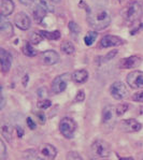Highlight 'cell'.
Returning a JSON list of instances; mask_svg holds the SVG:
<instances>
[{"label":"cell","instance_id":"cell-43","mask_svg":"<svg viewBox=\"0 0 143 160\" xmlns=\"http://www.w3.org/2000/svg\"><path fill=\"white\" fill-rule=\"evenodd\" d=\"M49 1L53 2V3H59V2H60L61 0H49Z\"/></svg>","mask_w":143,"mask_h":160},{"label":"cell","instance_id":"cell-44","mask_svg":"<svg viewBox=\"0 0 143 160\" xmlns=\"http://www.w3.org/2000/svg\"><path fill=\"white\" fill-rule=\"evenodd\" d=\"M118 1H122V0H118Z\"/></svg>","mask_w":143,"mask_h":160},{"label":"cell","instance_id":"cell-42","mask_svg":"<svg viewBox=\"0 0 143 160\" xmlns=\"http://www.w3.org/2000/svg\"><path fill=\"white\" fill-rule=\"evenodd\" d=\"M27 82H28V75H25L24 76V80H23V84L24 86L27 85Z\"/></svg>","mask_w":143,"mask_h":160},{"label":"cell","instance_id":"cell-40","mask_svg":"<svg viewBox=\"0 0 143 160\" xmlns=\"http://www.w3.org/2000/svg\"><path fill=\"white\" fill-rule=\"evenodd\" d=\"M16 131L18 132V134H17V137H18V138H22V137H23V134H24V130L22 129L21 127H17V128H16Z\"/></svg>","mask_w":143,"mask_h":160},{"label":"cell","instance_id":"cell-22","mask_svg":"<svg viewBox=\"0 0 143 160\" xmlns=\"http://www.w3.org/2000/svg\"><path fill=\"white\" fill-rule=\"evenodd\" d=\"M1 134L2 137L4 138L8 141H11L12 140V127L10 124H2L1 125Z\"/></svg>","mask_w":143,"mask_h":160},{"label":"cell","instance_id":"cell-20","mask_svg":"<svg viewBox=\"0 0 143 160\" xmlns=\"http://www.w3.org/2000/svg\"><path fill=\"white\" fill-rule=\"evenodd\" d=\"M60 50L64 54H66V55H72L75 52L74 45L71 42H69V41H65L64 43H61Z\"/></svg>","mask_w":143,"mask_h":160},{"label":"cell","instance_id":"cell-17","mask_svg":"<svg viewBox=\"0 0 143 160\" xmlns=\"http://www.w3.org/2000/svg\"><path fill=\"white\" fill-rule=\"evenodd\" d=\"M4 17H6V16L1 15V21H0V31H1V33L3 34L4 37L10 38V37L13 36L14 29H13L12 24L10 23L9 21H6V19H4Z\"/></svg>","mask_w":143,"mask_h":160},{"label":"cell","instance_id":"cell-10","mask_svg":"<svg viewBox=\"0 0 143 160\" xmlns=\"http://www.w3.org/2000/svg\"><path fill=\"white\" fill-rule=\"evenodd\" d=\"M124 41L117 36H112V34H107L103 38H101L99 46L101 48H113V46H118L120 44H123Z\"/></svg>","mask_w":143,"mask_h":160},{"label":"cell","instance_id":"cell-35","mask_svg":"<svg viewBox=\"0 0 143 160\" xmlns=\"http://www.w3.org/2000/svg\"><path fill=\"white\" fill-rule=\"evenodd\" d=\"M38 96L39 98H44L45 96H48V92H46L45 87H41L38 89Z\"/></svg>","mask_w":143,"mask_h":160},{"label":"cell","instance_id":"cell-38","mask_svg":"<svg viewBox=\"0 0 143 160\" xmlns=\"http://www.w3.org/2000/svg\"><path fill=\"white\" fill-rule=\"evenodd\" d=\"M4 104H6V99H4V92H3V89H1V105H0V109H3L4 108Z\"/></svg>","mask_w":143,"mask_h":160},{"label":"cell","instance_id":"cell-26","mask_svg":"<svg viewBox=\"0 0 143 160\" xmlns=\"http://www.w3.org/2000/svg\"><path fill=\"white\" fill-rule=\"evenodd\" d=\"M24 157H25V160H44L41 155H38L34 151H27L24 152Z\"/></svg>","mask_w":143,"mask_h":160},{"label":"cell","instance_id":"cell-14","mask_svg":"<svg viewBox=\"0 0 143 160\" xmlns=\"http://www.w3.org/2000/svg\"><path fill=\"white\" fill-rule=\"evenodd\" d=\"M40 155L45 160H54L57 155V149L52 144H43L40 147Z\"/></svg>","mask_w":143,"mask_h":160},{"label":"cell","instance_id":"cell-7","mask_svg":"<svg viewBox=\"0 0 143 160\" xmlns=\"http://www.w3.org/2000/svg\"><path fill=\"white\" fill-rule=\"evenodd\" d=\"M110 93L114 99L123 100L129 96V89L123 82H114L110 87Z\"/></svg>","mask_w":143,"mask_h":160},{"label":"cell","instance_id":"cell-8","mask_svg":"<svg viewBox=\"0 0 143 160\" xmlns=\"http://www.w3.org/2000/svg\"><path fill=\"white\" fill-rule=\"evenodd\" d=\"M127 84L134 89H141L143 88V71L135 70L128 73L127 78Z\"/></svg>","mask_w":143,"mask_h":160},{"label":"cell","instance_id":"cell-41","mask_svg":"<svg viewBox=\"0 0 143 160\" xmlns=\"http://www.w3.org/2000/svg\"><path fill=\"white\" fill-rule=\"evenodd\" d=\"M117 158L118 160H134L132 157H120V156H118V155H117Z\"/></svg>","mask_w":143,"mask_h":160},{"label":"cell","instance_id":"cell-4","mask_svg":"<svg viewBox=\"0 0 143 160\" xmlns=\"http://www.w3.org/2000/svg\"><path fill=\"white\" fill-rule=\"evenodd\" d=\"M118 116L116 113V108L113 105H107L102 110V126L105 129H113L116 122V117Z\"/></svg>","mask_w":143,"mask_h":160},{"label":"cell","instance_id":"cell-23","mask_svg":"<svg viewBox=\"0 0 143 160\" xmlns=\"http://www.w3.org/2000/svg\"><path fill=\"white\" fill-rule=\"evenodd\" d=\"M117 52H118L117 50H113V51L109 52V53L105 54V56L98 58V62H99V63H105V62H108V61L112 60V59L117 55Z\"/></svg>","mask_w":143,"mask_h":160},{"label":"cell","instance_id":"cell-27","mask_svg":"<svg viewBox=\"0 0 143 160\" xmlns=\"http://www.w3.org/2000/svg\"><path fill=\"white\" fill-rule=\"evenodd\" d=\"M43 40V37L40 32H31L29 34V42L31 44H39Z\"/></svg>","mask_w":143,"mask_h":160},{"label":"cell","instance_id":"cell-33","mask_svg":"<svg viewBox=\"0 0 143 160\" xmlns=\"http://www.w3.org/2000/svg\"><path fill=\"white\" fill-rule=\"evenodd\" d=\"M84 99H85V92L84 90H79L75 96L74 102H82L84 101Z\"/></svg>","mask_w":143,"mask_h":160},{"label":"cell","instance_id":"cell-34","mask_svg":"<svg viewBox=\"0 0 143 160\" xmlns=\"http://www.w3.org/2000/svg\"><path fill=\"white\" fill-rule=\"evenodd\" d=\"M132 100L135 102L143 103V92H139L135 93V95L132 96Z\"/></svg>","mask_w":143,"mask_h":160},{"label":"cell","instance_id":"cell-37","mask_svg":"<svg viewBox=\"0 0 143 160\" xmlns=\"http://www.w3.org/2000/svg\"><path fill=\"white\" fill-rule=\"evenodd\" d=\"M94 2H95V4L97 7H103L107 4L108 0H94Z\"/></svg>","mask_w":143,"mask_h":160},{"label":"cell","instance_id":"cell-39","mask_svg":"<svg viewBox=\"0 0 143 160\" xmlns=\"http://www.w3.org/2000/svg\"><path fill=\"white\" fill-rule=\"evenodd\" d=\"M19 1H21V3H23L24 6L27 7H30L33 3V0H19Z\"/></svg>","mask_w":143,"mask_h":160},{"label":"cell","instance_id":"cell-5","mask_svg":"<svg viewBox=\"0 0 143 160\" xmlns=\"http://www.w3.org/2000/svg\"><path fill=\"white\" fill-rule=\"evenodd\" d=\"M78 129L76 122L70 117H64L59 122V131L66 139H72Z\"/></svg>","mask_w":143,"mask_h":160},{"label":"cell","instance_id":"cell-16","mask_svg":"<svg viewBox=\"0 0 143 160\" xmlns=\"http://www.w3.org/2000/svg\"><path fill=\"white\" fill-rule=\"evenodd\" d=\"M72 81L75 84H84L88 80V72L85 69H81V70H76L71 74Z\"/></svg>","mask_w":143,"mask_h":160},{"label":"cell","instance_id":"cell-31","mask_svg":"<svg viewBox=\"0 0 143 160\" xmlns=\"http://www.w3.org/2000/svg\"><path fill=\"white\" fill-rule=\"evenodd\" d=\"M52 105V101H50V100H42V101H39L38 104H37V107L39 108L40 110H46L49 109V108H51Z\"/></svg>","mask_w":143,"mask_h":160},{"label":"cell","instance_id":"cell-32","mask_svg":"<svg viewBox=\"0 0 143 160\" xmlns=\"http://www.w3.org/2000/svg\"><path fill=\"white\" fill-rule=\"evenodd\" d=\"M39 4H40L42 8H44L48 12H54V9L52 7V4L49 3L46 0H39Z\"/></svg>","mask_w":143,"mask_h":160},{"label":"cell","instance_id":"cell-18","mask_svg":"<svg viewBox=\"0 0 143 160\" xmlns=\"http://www.w3.org/2000/svg\"><path fill=\"white\" fill-rule=\"evenodd\" d=\"M14 11V2L12 0H1L0 12L2 16H9Z\"/></svg>","mask_w":143,"mask_h":160},{"label":"cell","instance_id":"cell-19","mask_svg":"<svg viewBox=\"0 0 143 160\" xmlns=\"http://www.w3.org/2000/svg\"><path fill=\"white\" fill-rule=\"evenodd\" d=\"M46 13H48V11H46L44 8H42L40 4H38V6H34V8L33 10V15L34 19H36L37 22L42 21V19L44 18V16L46 15Z\"/></svg>","mask_w":143,"mask_h":160},{"label":"cell","instance_id":"cell-13","mask_svg":"<svg viewBox=\"0 0 143 160\" xmlns=\"http://www.w3.org/2000/svg\"><path fill=\"white\" fill-rule=\"evenodd\" d=\"M0 61H1V69L3 73H8L11 69L12 65V56L9 52L4 48H0Z\"/></svg>","mask_w":143,"mask_h":160},{"label":"cell","instance_id":"cell-24","mask_svg":"<svg viewBox=\"0 0 143 160\" xmlns=\"http://www.w3.org/2000/svg\"><path fill=\"white\" fill-rule=\"evenodd\" d=\"M23 53L25 54L26 56H29V57H33V56L37 55V51L34 50V48H33V45L28 42H26L25 44H24Z\"/></svg>","mask_w":143,"mask_h":160},{"label":"cell","instance_id":"cell-36","mask_svg":"<svg viewBox=\"0 0 143 160\" xmlns=\"http://www.w3.org/2000/svg\"><path fill=\"white\" fill-rule=\"evenodd\" d=\"M27 125H28V127L30 128L31 130H33V129H36V124H34V120L31 119L30 117H27Z\"/></svg>","mask_w":143,"mask_h":160},{"label":"cell","instance_id":"cell-21","mask_svg":"<svg viewBox=\"0 0 143 160\" xmlns=\"http://www.w3.org/2000/svg\"><path fill=\"white\" fill-rule=\"evenodd\" d=\"M41 33V36L43 38L48 39V40H58L60 38V32L58 30H55V31H45V30H41L39 31Z\"/></svg>","mask_w":143,"mask_h":160},{"label":"cell","instance_id":"cell-30","mask_svg":"<svg viewBox=\"0 0 143 160\" xmlns=\"http://www.w3.org/2000/svg\"><path fill=\"white\" fill-rule=\"evenodd\" d=\"M7 158V147L3 140H0V160H6Z\"/></svg>","mask_w":143,"mask_h":160},{"label":"cell","instance_id":"cell-2","mask_svg":"<svg viewBox=\"0 0 143 160\" xmlns=\"http://www.w3.org/2000/svg\"><path fill=\"white\" fill-rule=\"evenodd\" d=\"M143 14V9L140 2L138 1H131L126 6L123 12V16L124 19L128 23H134V22L138 21L141 18Z\"/></svg>","mask_w":143,"mask_h":160},{"label":"cell","instance_id":"cell-12","mask_svg":"<svg viewBox=\"0 0 143 160\" xmlns=\"http://www.w3.org/2000/svg\"><path fill=\"white\" fill-rule=\"evenodd\" d=\"M142 59L140 56L134 55V56H129L127 58H124L118 62V67L120 69H134L137 68L138 66H140Z\"/></svg>","mask_w":143,"mask_h":160},{"label":"cell","instance_id":"cell-45","mask_svg":"<svg viewBox=\"0 0 143 160\" xmlns=\"http://www.w3.org/2000/svg\"><path fill=\"white\" fill-rule=\"evenodd\" d=\"M141 160H143V159H141Z\"/></svg>","mask_w":143,"mask_h":160},{"label":"cell","instance_id":"cell-9","mask_svg":"<svg viewBox=\"0 0 143 160\" xmlns=\"http://www.w3.org/2000/svg\"><path fill=\"white\" fill-rule=\"evenodd\" d=\"M120 128L122 131L134 133V132H139L142 128V125L135 118H129V119H124L120 122Z\"/></svg>","mask_w":143,"mask_h":160},{"label":"cell","instance_id":"cell-29","mask_svg":"<svg viewBox=\"0 0 143 160\" xmlns=\"http://www.w3.org/2000/svg\"><path fill=\"white\" fill-rule=\"evenodd\" d=\"M129 109V105L127 104V103H120V104H118L116 107V113L118 116H120V115L125 114V113L127 112V110Z\"/></svg>","mask_w":143,"mask_h":160},{"label":"cell","instance_id":"cell-11","mask_svg":"<svg viewBox=\"0 0 143 160\" xmlns=\"http://www.w3.org/2000/svg\"><path fill=\"white\" fill-rule=\"evenodd\" d=\"M14 23L21 30H28L31 26V21L29 16L24 12H19L14 17Z\"/></svg>","mask_w":143,"mask_h":160},{"label":"cell","instance_id":"cell-25","mask_svg":"<svg viewBox=\"0 0 143 160\" xmlns=\"http://www.w3.org/2000/svg\"><path fill=\"white\" fill-rule=\"evenodd\" d=\"M98 34L96 31H89L86 36L84 37V42L87 46H90L93 45V43L95 42V40L97 39Z\"/></svg>","mask_w":143,"mask_h":160},{"label":"cell","instance_id":"cell-3","mask_svg":"<svg viewBox=\"0 0 143 160\" xmlns=\"http://www.w3.org/2000/svg\"><path fill=\"white\" fill-rule=\"evenodd\" d=\"M90 152H92V155L95 158L99 159L108 158L111 155L109 144L105 141H102V140H96L95 142H93L92 146H90Z\"/></svg>","mask_w":143,"mask_h":160},{"label":"cell","instance_id":"cell-1","mask_svg":"<svg viewBox=\"0 0 143 160\" xmlns=\"http://www.w3.org/2000/svg\"><path fill=\"white\" fill-rule=\"evenodd\" d=\"M112 21L111 12L105 7H97L94 10H88L87 22L95 30H103L110 26Z\"/></svg>","mask_w":143,"mask_h":160},{"label":"cell","instance_id":"cell-15","mask_svg":"<svg viewBox=\"0 0 143 160\" xmlns=\"http://www.w3.org/2000/svg\"><path fill=\"white\" fill-rule=\"evenodd\" d=\"M41 58H42L43 62L48 66H53L59 61L58 53L53 50H49V51L43 52L42 55H41Z\"/></svg>","mask_w":143,"mask_h":160},{"label":"cell","instance_id":"cell-28","mask_svg":"<svg viewBox=\"0 0 143 160\" xmlns=\"http://www.w3.org/2000/svg\"><path fill=\"white\" fill-rule=\"evenodd\" d=\"M68 28H69L70 32L72 33L73 36H79L80 32H81L80 26H79L78 24L75 23V22H70V23L68 24Z\"/></svg>","mask_w":143,"mask_h":160},{"label":"cell","instance_id":"cell-6","mask_svg":"<svg viewBox=\"0 0 143 160\" xmlns=\"http://www.w3.org/2000/svg\"><path fill=\"white\" fill-rule=\"evenodd\" d=\"M70 80H72L70 73H63V74L56 76L52 82V92L57 95V93L65 92L68 82Z\"/></svg>","mask_w":143,"mask_h":160}]
</instances>
